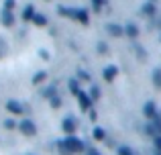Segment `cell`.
Masks as SVG:
<instances>
[{
	"mask_svg": "<svg viewBox=\"0 0 161 155\" xmlns=\"http://www.w3.org/2000/svg\"><path fill=\"white\" fill-rule=\"evenodd\" d=\"M106 31L110 37H122L125 35V27H120V25H114V23H108L106 25Z\"/></svg>",
	"mask_w": 161,
	"mask_h": 155,
	"instance_id": "12",
	"label": "cell"
},
{
	"mask_svg": "<svg viewBox=\"0 0 161 155\" xmlns=\"http://www.w3.org/2000/svg\"><path fill=\"white\" fill-rule=\"evenodd\" d=\"M78 102H80V110H82V112H88L92 108V104H94V100L90 98V94H88V92L80 90L78 92Z\"/></svg>",
	"mask_w": 161,
	"mask_h": 155,
	"instance_id": "4",
	"label": "cell"
},
{
	"mask_svg": "<svg viewBox=\"0 0 161 155\" xmlns=\"http://www.w3.org/2000/svg\"><path fill=\"white\" fill-rule=\"evenodd\" d=\"M6 110L10 112V114H14V116H20L25 112V106L19 102V100H8L6 102Z\"/></svg>",
	"mask_w": 161,
	"mask_h": 155,
	"instance_id": "6",
	"label": "cell"
},
{
	"mask_svg": "<svg viewBox=\"0 0 161 155\" xmlns=\"http://www.w3.org/2000/svg\"><path fill=\"white\" fill-rule=\"evenodd\" d=\"M45 80H47V72H37L35 76H33V84H35V86H39V84H43Z\"/></svg>",
	"mask_w": 161,
	"mask_h": 155,
	"instance_id": "20",
	"label": "cell"
},
{
	"mask_svg": "<svg viewBox=\"0 0 161 155\" xmlns=\"http://www.w3.org/2000/svg\"><path fill=\"white\" fill-rule=\"evenodd\" d=\"M49 104H51V108H59V106H61V98L55 94V96H51V98H49Z\"/></svg>",
	"mask_w": 161,
	"mask_h": 155,
	"instance_id": "26",
	"label": "cell"
},
{
	"mask_svg": "<svg viewBox=\"0 0 161 155\" xmlns=\"http://www.w3.org/2000/svg\"><path fill=\"white\" fill-rule=\"evenodd\" d=\"M157 104L153 102V100H149V102H145V106H143V114H145V119L149 120V119H153L155 114H157Z\"/></svg>",
	"mask_w": 161,
	"mask_h": 155,
	"instance_id": "9",
	"label": "cell"
},
{
	"mask_svg": "<svg viewBox=\"0 0 161 155\" xmlns=\"http://www.w3.org/2000/svg\"><path fill=\"white\" fill-rule=\"evenodd\" d=\"M39 55H41V59H45V61H49V57H51L47 49H41V51H39Z\"/></svg>",
	"mask_w": 161,
	"mask_h": 155,
	"instance_id": "31",
	"label": "cell"
},
{
	"mask_svg": "<svg viewBox=\"0 0 161 155\" xmlns=\"http://www.w3.org/2000/svg\"><path fill=\"white\" fill-rule=\"evenodd\" d=\"M4 129H8V131H12V129H19V123H16L14 119H6V120H4Z\"/></svg>",
	"mask_w": 161,
	"mask_h": 155,
	"instance_id": "24",
	"label": "cell"
},
{
	"mask_svg": "<svg viewBox=\"0 0 161 155\" xmlns=\"http://www.w3.org/2000/svg\"><path fill=\"white\" fill-rule=\"evenodd\" d=\"M0 20H2L4 27H12V25L16 23V16L12 10H6V8H2V12H0Z\"/></svg>",
	"mask_w": 161,
	"mask_h": 155,
	"instance_id": "7",
	"label": "cell"
},
{
	"mask_svg": "<svg viewBox=\"0 0 161 155\" xmlns=\"http://www.w3.org/2000/svg\"><path fill=\"white\" fill-rule=\"evenodd\" d=\"M55 94H57V88H55V86H49L47 88V90H43V96H45V98H51V96H55Z\"/></svg>",
	"mask_w": 161,
	"mask_h": 155,
	"instance_id": "27",
	"label": "cell"
},
{
	"mask_svg": "<svg viewBox=\"0 0 161 155\" xmlns=\"http://www.w3.org/2000/svg\"><path fill=\"white\" fill-rule=\"evenodd\" d=\"M116 155H137V153H135L130 147H126V145H120V147L116 149Z\"/></svg>",
	"mask_w": 161,
	"mask_h": 155,
	"instance_id": "23",
	"label": "cell"
},
{
	"mask_svg": "<svg viewBox=\"0 0 161 155\" xmlns=\"http://www.w3.org/2000/svg\"><path fill=\"white\" fill-rule=\"evenodd\" d=\"M145 133H147L149 137H157V135H161V112H157L153 119L147 120V125H145Z\"/></svg>",
	"mask_w": 161,
	"mask_h": 155,
	"instance_id": "2",
	"label": "cell"
},
{
	"mask_svg": "<svg viewBox=\"0 0 161 155\" xmlns=\"http://www.w3.org/2000/svg\"><path fill=\"white\" fill-rule=\"evenodd\" d=\"M88 94H90V98L94 100V102H98L100 100V86H90V92H88Z\"/></svg>",
	"mask_w": 161,
	"mask_h": 155,
	"instance_id": "21",
	"label": "cell"
},
{
	"mask_svg": "<svg viewBox=\"0 0 161 155\" xmlns=\"http://www.w3.org/2000/svg\"><path fill=\"white\" fill-rule=\"evenodd\" d=\"M96 49H98V53H108V45L104 43V41H100V43L96 45Z\"/></svg>",
	"mask_w": 161,
	"mask_h": 155,
	"instance_id": "29",
	"label": "cell"
},
{
	"mask_svg": "<svg viewBox=\"0 0 161 155\" xmlns=\"http://www.w3.org/2000/svg\"><path fill=\"white\" fill-rule=\"evenodd\" d=\"M86 155H100V151H96V149H88Z\"/></svg>",
	"mask_w": 161,
	"mask_h": 155,
	"instance_id": "33",
	"label": "cell"
},
{
	"mask_svg": "<svg viewBox=\"0 0 161 155\" xmlns=\"http://www.w3.org/2000/svg\"><path fill=\"white\" fill-rule=\"evenodd\" d=\"M31 23H35L37 27H45V25H47V16L41 14V12H35V16H33Z\"/></svg>",
	"mask_w": 161,
	"mask_h": 155,
	"instance_id": "18",
	"label": "cell"
},
{
	"mask_svg": "<svg viewBox=\"0 0 161 155\" xmlns=\"http://www.w3.org/2000/svg\"><path fill=\"white\" fill-rule=\"evenodd\" d=\"M57 147H59V153L61 155H75V153H82L86 149V143L82 139H78L75 135H67L63 141L57 143Z\"/></svg>",
	"mask_w": 161,
	"mask_h": 155,
	"instance_id": "1",
	"label": "cell"
},
{
	"mask_svg": "<svg viewBox=\"0 0 161 155\" xmlns=\"http://www.w3.org/2000/svg\"><path fill=\"white\" fill-rule=\"evenodd\" d=\"M106 4H108V0H92V8H94L96 12H100Z\"/></svg>",
	"mask_w": 161,
	"mask_h": 155,
	"instance_id": "22",
	"label": "cell"
},
{
	"mask_svg": "<svg viewBox=\"0 0 161 155\" xmlns=\"http://www.w3.org/2000/svg\"><path fill=\"white\" fill-rule=\"evenodd\" d=\"M6 10H14V6H16V0H4V4H2Z\"/></svg>",
	"mask_w": 161,
	"mask_h": 155,
	"instance_id": "28",
	"label": "cell"
},
{
	"mask_svg": "<svg viewBox=\"0 0 161 155\" xmlns=\"http://www.w3.org/2000/svg\"><path fill=\"white\" fill-rule=\"evenodd\" d=\"M19 131L23 133L25 137H33L37 133V125H35V120H31V119H23V120H19Z\"/></svg>",
	"mask_w": 161,
	"mask_h": 155,
	"instance_id": "3",
	"label": "cell"
},
{
	"mask_svg": "<svg viewBox=\"0 0 161 155\" xmlns=\"http://www.w3.org/2000/svg\"><path fill=\"white\" fill-rule=\"evenodd\" d=\"M92 137H94V141H106V131H104L102 127H96L94 133H92Z\"/></svg>",
	"mask_w": 161,
	"mask_h": 155,
	"instance_id": "19",
	"label": "cell"
},
{
	"mask_svg": "<svg viewBox=\"0 0 161 155\" xmlns=\"http://www.w3.org/2000/svg\"><path fill=\"white\" fill-rule=\"evenodd\" d=\"M75 20H78L80 25H88L90 23V12H88L86 8H78V19Z\"/></svg>",
	"mask_w": 161,
	"mask_h": 155,
	"instance_id": "15",
	"label": "cell"
},
{
	"mask_svg": "<svg viewBox=\"0 0 161 155\" xmlns=\"http://www.w3.org/2000/svg\"><path fill=\"white\" fill-rule=\"evenodd\" d=\"M116 76H118V68H116V65H106V68H104L102 78L106 80V82H114Z\"/></svg>",
	"mask_w": 161,
	"mask_h": 155,
	"instance_id": "11",
	"label": "cell"
},
{
	"mask_svg": "<svg viewBox=\"0 0 161 155\" xmlns=\"http://www.w3.org/2000/svg\"><path fill=\"white\" fill-rule=\"evenodd\" d=\"M61 129L65 135H75V129H78V120L74 119V116H65L61 123Z\"/></svg>",
	"mask_w": 161,
	"mask_h": 155,
	"instance_id": "5",
	"label": "cell"
},
{
	"mask_svg": "<svg viewBox=\"0 0 161 155\" xmlns=\"http://www.w3.org/2000/svg\"><path fill=\"white\" fill-rule=\"evenodd\" d=\"M151 80H153V86L161 90V68H155L153 74H151Z\"/></svg>",
	"mask_w": 161,
	"mask_h": 155,
	"instance_id": "17",
	"label": "cell"
},
{
	"mask_svg": "<svg viewBox=\"0 0 161 155\" xmlns=\"http://www.w3.org/2000/svg\"><path fill=\"white\" fill-rule=\"evenodd\" d=\"M78 80H80V82H90V74H88L86 72V69H78Z\"/></svg>",
	"mask_w": 161,
	"mask_h": 155,
	"instance_id": "25",
	"label": "cell"
},
{
	"mask_svg": "<svg viewBox=\"0 0 161 155\" xmlns=\"http://www.w3.org/2000/svg\"><path fill=\"white\" fill-rule=\"evenodd\" d=\"M67 88H69V92H71L74 96H78V92L82 90V88H80V80H78V78H71L69 82H67Z\"/></svg>",
	"mask_w": 161,
	"mask_h": 155,
	"instance_id": "16",
	"label": "cell"
},
{
	"mask_svg": "<svg viewBox=\"0 0 161 155\" xmlns=\"http://www.w3.org/2000/svg\"><path fill=\"white\" fill-rule=\"evenodd\" d=\"M125 35L129 37V39H137V37H139V27H137V23H126V25H125Z\"/></svg>",
	"mask_w": 161,
	"mask_h": 155,
	"instance_id": "13",
	"label": "cell"
},
{
	"mask_svg": "<svg viewBox=\"0 0 161 155\" xmlns=\"http://www.w3.org/2000/svg\"><path fill=\"white\" fill-rule=\"evenodd\" d=\"M57 14L63 16V19H78V8H71V6H57Z\"/></svg>",
	"mask_w": 161,
	"mask_h": 155,
	"instance_id": "8",
	"label": "cell"
},
{
	"mask_svg": "<svg viewBox=\"0 0 161 155\" xmlns=\"http://www.w3.org/2000/svg\"><path fill=\"white\" fill-rule=\"evenodd\" d=\"M33 16H35V6H33V4H27V6H25V10H23V14H20V19L27 20V23H31Z\"/></svg>",
	"mask_w": 161,
	"mask_h": 155,
	"instance_id": "14",
	"label": "cell"
},
{
	"mask_svg": "<svg viewBox=\"0 0 161 155\" xmlns=\"http://www.w3.org/2000/svg\"><path fill=\"white\" fill-rule=\"evenodd\" d=\"M47 2H49V0H47Z\"/></svg>",
	"mask_w": 161,
	"mask_h": 155,
	"instance_id": "34",
	"label": "cell"
},
{
	"mask_svg": "<svg viewBox=\"0 0 161 155\" xmlns=\"http://www.w3.org/2000/svg\"><path fill=\"white\" fill-rule=\"evenodd\" d=\"M153 143H155V151H161V135L153 137Z\"/></svg>",
	"mask_w": 161,
	"mask_h": 155,
	"instance_id": "30",
	"label": "cell"
},
{
	"mask_svg": "<svg viewBox=\"0 0 161 155\" xmlns=\"http://www.w3.org/2000/svg\"><path fill=\"white\" fill-rule=\"evenodd\" d=\"M141 14H143V16H149V19H155V14H157V6L153 4V0H151V2H145V4H143Z\"/></svg>",
	"mask_w": 161,
	"mask_h": 155,
	"instance_id": "10",
	"label": "cell"
},
{
	"mask_svg": "<svg viewBox=\"0 0 161 155\" xmlns=\"http://www.w3.org/2000/svg\"><path fill=\"white\" fill-rule=\"evenodd\" d=\"M88 114H90V120H96V119H98V114H96L94 108H90V110H88Z\"/></svg>",
	"mask_w": 161,
	"mask_h": 155,
	"instance_id": "32",
	"label": "cell"
}]
</instances>
